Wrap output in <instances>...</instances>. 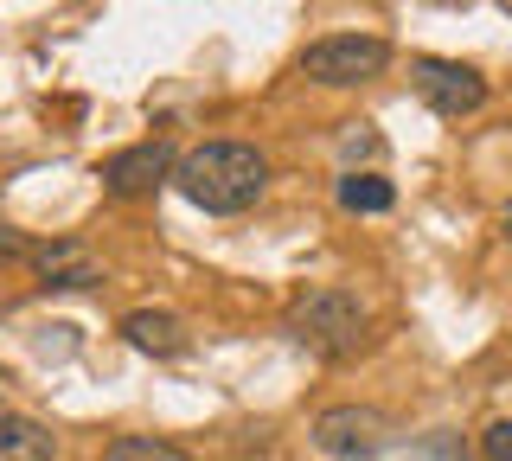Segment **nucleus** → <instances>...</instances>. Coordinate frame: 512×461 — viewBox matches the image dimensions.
I'll return each mask as SVG.
<instances>
[{"label": "nucleus", "mask_w": 512, "mask_h": 461, "mask_svg": "<svg viewBox=\"0 0 512 461\" xmlns=\"http://www.w3.org/2000/svg\"><path fill=\"white\" fill-rule=\"evenodd\" d=\"M263 186H269V161L250 141H205V148H186L173 161V193L212 218L250 212L263 199Z\"/></svg>", "instance_id": "f257e3e1"}, {"label": "nucleus", "mask_w": 512, "mask_h": 461, "mask_svg": "<svg viewBox=\"0 0 512 461\" xmlns=\"http://www.w3.org/2000/svg\"><path fill=\"white\" fill-rule=\"evenodd\" d=\"M0 461H58V442H52V429L0 404Z\"/></svg>", "instance_id": "1a4fd4ad"}, {"label": "nucleus", "mask_w": 512, "mask_h": 461, "mask_svg": "<svg viewBox=\"0 0 512 461\" xmlns=\"http://www.w3.org/2000/svg\"><path fill=\"white\" fill-rule=\"evenodd\" d=\"M500 237H506V244H512V205H506V212H500Z\"/></svg>", "instance_id": "2eb2a0df"}, {"label": "nucleus", "mask_w": 512, "mask_h": 461, "mask_svg": "<svg viewBox=\"0 0 512 461\" xmlns=\"http://www.w3.org/2000/svg\"><path fill=\"white\" fill-rule=\"evenodd\" d=\"M480 455H487V461H512V417L487 423V436H480Z\"/></svg>", "instance_id": "f8f14e48"}, {"label": "nucleus", "mask_w": 512, "mask_h": 461, "mask_svg": "<svg viewBox=\"0 0 512 461\" xmlns=\"http://www.w3.org/2000/svg\"><path fill=\"white\" fill-rule=\"evenodd\" d=\"M384 71H391V39H378V33H327L301 52V77L327 90H359Z\"/></svg>", "instance_id": "7ed1b4c3"}, {"label": "nucleus", "mask_w": 512, "mask_h": 461, "mask_svg": "<svg viewBox=\"0 0 512 461\" xmlns=\"http://www.w3.org/2000/svg\"><path fill=\"white\" fill-rule=\"evenodd\" d=\"M173 161H180V154H173L160 135H148V141H135V148L109 154V161L96 167V180H103L109 199H148L160 180H173Z\"/></svg>", "instance_id": "423d86ee"}, {"label": "nucleus", "mask_w": 512, "mask_h": 461, "mask_svg": "<svg viewBox=\"0 0 512 461\" xmlns=\"http://www.w3.org/2000/svg\"><path fill=\"white\" fill-rule=\"evenodd\" d=\"M372 333V314L352 289H308L288 301V340L308 346L314 359H352Z\"/></svg>", "instance_id": "f03ea898"}, {"label": "nucleus", "mask_w": 512, "mask_h": 461, "mask_svg": "<svg viewBox=\"0 0 512 461\" xmlns=\"http://www.w3.org/2000/svg\"><path fill=\"white\" fill-rule=\"evenodd\" d=\"M333 199H340V212L378 218V212H391V205H397V186L384 180V173H359V167H346V173H340V186H333Z\"/></svg>", "instance_id": "9d476101"}, {"label": "nucleus", "mask_w": 512, "mask_h": 461, "mask_svg": "<svg viewBox=\"0 0 512 461\" xmlns=\"http://www.w3.org/2000/svg\"><path fill=\"white\" fill-rule=\"evenodd\" d=\"M391 436H397V423L378 404H333L314 417V449L333 461H372L391 449Z\"/></svg>", "instance_id": "20e7f679"}, {"label": "nucleus", "mask_w": 512, "mask_h": 461, "mask_svg": "<svg viewBox=\"0 0 512 461\" xmlns=\"http://www.w3.org/2000/svg\"><path fill=\"white\" fill-rule=\"evenodd\" d=\"M32 269H39L45 289H90V282H103V269L77 237H58V244H32Z\"/></svg>", "instance_id": "6e6552de"}, {"label": "nucleus", "mask_w": 512, "mask_h": 461, "mask_svg": "<svg viewBox=\"0 0 512 461\" xmlns=\"http://www.w3.org/2000/svg\"><path fill=\"white\" fill-rule=\"evenodd\" d=\"M359 154H378L372 122H352V135H346V161H359Z\"/></svg>", "instance_id": "ddd939ff"}, {"label": "nucleus", "mask_w": 512, "mask_h": 461, "mask_svg": "<svg viewBox=\"0 0 512 461\" xmlns=\"http://www.w3.org/2000/svg\"><path fill=\"white\" fill-rule=\"evenodd\" d=\"M0 257H32V244H26L20 231H7V225H0Z\"/></svg>", "instance_id": "4468645a"}, {"label": "nucleus", "mask_w": 512, "mask_h": 461, "mask_svg": "<svg viewBox=\"0 0 512 461\" xmlns=\"http://www.w3.org/2000/svg\"><path fill=\"white\" fill-rule=\"evenodd\" d=\"M122 340L148 359H180L192 346V333H186L180 314H167V308H135V314H122Z\"/></svg>", "instance_id": "0eeeda50"}, {"label": "nucleus", "mask_w": 512, "mask_h": 461, "mask_svg": "<svg viewBox=\"0 0 512 461\" xmlns=\"http://www.w3.org/2000/svg\"><path fill=\"white\" fill-rule=\"evenodd\" d=\"M410 84H416V97L436 109V116H448V122L487 109V77H480L474 65H461V58H416Z\"/></svg>", "instance_id": "39448f33"}, {"label": "nucleus", "mask_w": 512, "mask_h": 461, "mask_svg": "<svg viewBox=\"0 0 512 461\" xmlns=\"http://www.w3.org/2000/svg\"><path fill=\"white\" fill-rule=\"evenodd\" d=\"M103 461H192V455L173 449V442H160V436H116L103 449Z\"/></svg>", "instance_id": "9b49d317"}]
</instances>
